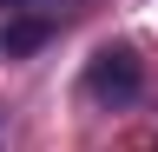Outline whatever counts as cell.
<instances>
[{
    "label": "cell",
    "mask_w": 158,
    "mask_h": 152,
    "mask_svg": "<svg viewBox=\"0 0 158 152\" xmlns=\"http://www.w3.org/2000/svg\"><path fill=\"white\" fill-rule=\"evenodd\" d=\"M79 93H86L92 106H106V112H125L138 106V93H145V60H138L132 46H99L86 73H79Z\"/></svg>",
    "instance_id": "cell-1"
}]
</instances>
